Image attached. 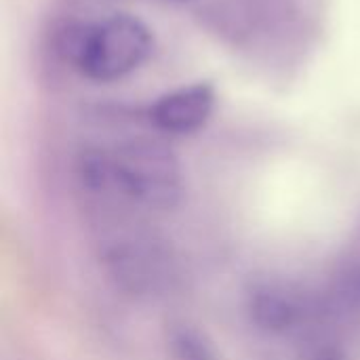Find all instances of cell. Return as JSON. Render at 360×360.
<instances>
[{
	"label": "cell",
	"mask_w": 360,
	"mask_h": 360,
	"mask_svg": "<svg viewBox=\"0 0 360 360\" xmlns=\"http://www.w3.org/2000/svg\"><path fill=\"white\" fill-rule=\"evenodd\" d=\"M314 360H338V354L329 352V350H321L314 354Z\"/></svg>",
	"instance_id": "7"
},
{
	"label": "cell",
	"mask_w": 360,
	"mask_h": 360,
	"mask_svg": "<svg viewBox=\"0 0 360 360\" xmlns=\"http://www.w3.org/2000/svg\"><path fill=\"white\" fill-rule=\"evenodd\" d=\"M215 108V91L205 84H188L162 95L150 108L152 124L171 135H188L207 124Z\"/></svg>",
	"instance_id": "4"
},
{
	"label": "cell",
	"mask_w": 360,
	"mask_h": 360,
	"mask_svg": "<svg viewBox=\"0 0 360 360\" xmlns=\"http://www.w3.org/2000/svg\"><path fill=\"white\" fill-rule=\"evenodd\" d=\"M101 259L116 283L135 295L160 293L173 274L171 257L162 243L141 230H129L124 226L112 232Z\"/></svg>",
	"instance_id": "3"
},
{
	"label": "cell",
	"mask_w": 360,
	"mask_h": 360,
	"mask_svg": "<svg viewBox=\"0 0 360 360\" xmlns=\"http://www.w3.org/2000/svg\"><path fill=\"white\" fill-rule=\"evenodd\" d=\"M171 348L175 360H213L209 346L194 331H175L171 338Z\"/></svg>",
	"instance_id": "6"
},
{
	"label": "cell",
	"mask_w": 360,
	"mask_h": 360,
	"mask_svg": "<svg viewBox=\"0 0 360 360\" xmlns=\"http://www.w3.org/2000/svg\"><path fill=\"white\" fill-rule=\"evenodd\" d=\"M251 310H253V319L257 321V325H262L264 329H270V331L289 329V325H293L295 312H297L293 297L274 287H266V289L257 291L251 297Z\"/></svg>",
	"instance_id": "5"
},
{
	"label": "cell",
	"mask_w": 360,
	"mask_h": 360,
	"mask_svg": "<svg viewBox=\"0 0 360 360\" xmlns=\"http://www.w3.org/2000/svg\"><path fill=\"white\" fill-rule=\"evenodd\" d=\"M101 152L118 192L141 211H169L179 202L181 167L165 143L129 139Z\"/></svg>",
	"instance_id": "2"
},
{
	"label": "cell",
	"mask_w": 360,
	"mask_h": 360,
	"mask_svg": "<svg viewBox=\"0 0 360 360\" xmlns=\"http://www.w3.org/2000/svg\"><path fill=\"white\" fill-rule=\"evenodd\" d=\"M150 27L135 15L116 13L74 34L70 59L89 80L116 82L137 72L152 55Z\"/></svg>",
	"instance_id": "1"
}]
</instances>
